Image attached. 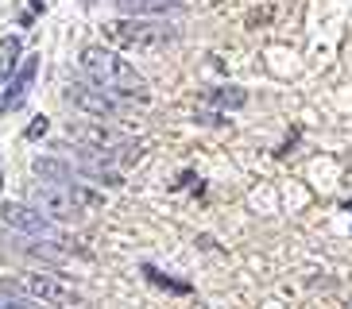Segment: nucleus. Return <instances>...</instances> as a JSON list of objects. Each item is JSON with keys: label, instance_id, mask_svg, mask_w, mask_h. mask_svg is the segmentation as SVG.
<instances>
[{"label": "nucleus", "instance_id": "nucleus-1", "mask_svg": "<svg viewBox=\"0 0 352 309\" xmlns=\"http://www.w3.org/2000/svg\"><path fill=\"white\" fill-rule=\"evenodd\" d=\"M82 70L94 85H101L104 93H113L120 101H140L144 104L151 93H147V82L135 73V66H128L124 58H116L113 51L104 47H85L82 51Z\"/></svg>", "mask_w": 352, "mask_h": 309}, {"label": "nucleus", "instance_id": "nucleus-2", "mask_svg": "<svg viewBox=\"0 0 352 309\" xmlns=\"http://www.w3.org/2000/svg\"><path fill=\"white\" fill-rule=\"evenodd\" d=\"M32 205L43 209L54 220H78L89 209L101 205V194L85 190L78 182H63V185H32Z\"/></svg>", "mask_w": 352, "mask_h": 309}, {"label": "nucleus", "instance_id": "nucleus-3", "mask_svg": "<svg viewBox=\"0 0 352 309\" xmlns=\"http://www.w3.org/2000/svg\"><path fill=\"white\" fill-rule=\"evenodd\" d=\"M104 39L124 51H163L166 43H175V27L159 20H116L104 27Z\"/></svg>", "mask_w": 352, "mask_h": 309}, {"label": "nucleus", "instance_id": "nucleus-4", "mask_svg": "<svg viewBox=\"0 0 352 309\" xmlns=\"http://www.w3.org/2000/svg\"><path fill=\"white\" fill-rule=\"evenodd\" d=\"M0 216H4V225L8 228H16V232H23V236H35V240H51L58 251H78L74 247V240L70 236H63L58 228L47 220L43 213H35V209H28V205H16V201H8V205H0Z\"/></svg>", "mask_w": 352, "mask_h": 309}, {"label": "nucleus", "instance_id": "nucleus-5", "mask_svg": "<svg viewBox=\"0 0 352 309\" xmlns=\"http://www.w3.org/2000/svg\"><path fill=\"white\" fill-rule=\"evenodd\" d=\"M66 101L78 104L82 113H94V116H109V120H120V104H116L113 93H104L101 85H82V82H74L70 89H66Z\"/></svg>", "mask_w": 352, "mask_h": 309}, {"label": "nucleus", "instance_id": "nucleus-6", "mask_svg": "<svg viewBox=\"0 0 352 309\" xmlns=\"http://www.w3.org/2000/svg\"><path fill=\"white\" fill-rule=\"evenodd\" d=\"M23 286L32 290L39 301H47V306H78V290L66 282V278H58V275H28V282Z\"/></svg>", "mask_w": 352, "mask_h": 309}, {"label": "nucleus", "instance_id": "nucleus-7", "mask_svg": "<svg viewBox=\"0 0 352 309\" xmlns=\"http://www.w3.org/2000/svg\"><path fill=\"white\" fill-rule=\"evenodd\" d=\"M70 135L85 147H97V151H109V147L128 144L124 135L116 132V128H109V124H70Z\"/></svg>", "mask_w": 352, "mask_h": 309}, {"label": "nucleus", "instance_id": "nucleus-8", "mask_svg": "<svg viewBox=\"0 0 352 309\" xmlns=\"http://www.w3.org/2000/svg\"><path fill=\"white\" fill-rule=\"evenodd\" d=\"M35 73H39V58H23L20 73L12 78V85L4 89V97H0V113H12V108H20L23 97H28V89H32Z\"/></svg>", "mask_w": 352, "mask_h": 309}, {"label": "nucleus", "instance_id": "nucleus-9", "mask_svg": "<svg viewBox=\"0 0 352 309\" xmlns=\"http://www.w3.org/2000/svg\"><path fill=\"white\" fill-rule=\"evenodd\" d=\"M35 294L20 282H12V278H0V306H20V309H35Z\"/></svg>", "mask_w": 352, "mask_h": 309}, {"label": "nucleus", "instance_id": "nucleus-10", "mask_svg": "<svg viewBox=\"0 0 352 309\" xmlns=\"http://www.w3.org/2000/svg\"><path fill=\"white\" fill-rule=\"evenodd\" d=\"M116 8L128 16H144V12H175L182 8V0H116Z\"/></svg>", "mask_w": 352, "mask_h": 309}, {"label": "nucleus", "instance_id": "nucleus-11", "mask_svg": "<svg viewBox=\"0 0 352 309\" xmlns=\"http://www.w3.org/2000/svg\"><path fill=\"white\" fill-rule=\"evenodd\" d=\"M144 278L147 282H155V286H163V290H170V294H194V286L190 282H182V278H170V275H163L159 267H151V263H144Z\"/></svg>", "mask_w": 352, "mask_h": 309}, {"label": "nucleus", "instance_id": "nucleus-12", "mask_svg": "<svg viewBox=\"0 0 352 309\" xmlns=\"http://www.w3.org/2000/svg\"><path fill=\"white\" fill-rule=\"evenodd\" d=\"M20 39L8 35V39H0V82H8V73L16 70V62H20Z\"/></svg>", "mask_w": 352, "mask_h": 309}, {"label": "nucleus", "instance_id": "nucleus-13", "mask_svg": "<svg viewBox=\"0 0 352 309\" xmlns=\"http://www.w3.org/2000/svg\"><path fill=\"white\" fill-rule=\"evenodd\" d=\"M35 174L47 178V182H74L70 166L58 163V159H35Z\"/></svg>", "mask_w": 352, "mask_h": 309}, {"label": "nucleus", "instance_id": "nucleus-14", "mask_svg": "<svg viewBox=\"0 0 352 309\" xmlns=\"http://www.w3.org/2000/svg\"><path fill=\"white\" fill-rule=\"evenodd\" d=\"M206 101L221 104V108H240V104L248 101V93L236 89V85H228V89H209V93H206Z\"/></svg>", "mask_w": 352, "mask_h": 309}, {"label": "nucleus", "instance_id": "nucleus-15", "mask_svg": "<svg viewBox=\"0 0 352 309\" xmlns=\"http://www.w3.org/2000/svg\"><path fill=\"white\" fill-rule=\"evenodd\" d=\"M47 128H51V120H47V116H35V120L28 124V139H39V135H47Z\"/></svg>", "mask_w": 352, "mask_h": 309}, {"label": "nucleus", "instance_id": "nucleus-16", "mask_svg": "<svg viewBox=\"0 0 352 309\" xmlns=\"http://www.w3.org/2000/svg\"><path fill=\"white\" fill-rule=\"evenodd\" d=\"M197 120L201 124H225V116L221 113H197Z\"/></svg>", "mask_w": 352, "mask_h": 309}, {"label": "nucleus", "instance_id": "nucleus-17", "mask_svg": "<svg viewBox=\"0 0 352 309\" xmlns=\"http://www.w3.org/2000/svg\"><path fill=\"white\" fill-rule=\"evenodd\" d=\"M0 190H4V174H0Z\"/></svg>", "mask_w": 352, "mask_h": 309}, {"label": "nucleus", "instance_id": "nucleus-18", "mask_svg": "<svg viewBox=\"0 0 352 309\" xmlns=\"http://www.w3.org/2000/svg\"><path fill=\"white\" fill-rule=\"evenodd\" d=\"M82 4H94V0H82Z\"/></svg>", "mask_w": 352, "mask_h": 309}]
</instances>
